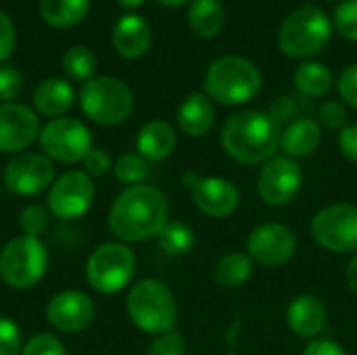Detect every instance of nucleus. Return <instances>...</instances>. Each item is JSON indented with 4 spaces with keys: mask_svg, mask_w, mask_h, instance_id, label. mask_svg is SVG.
I'll list each match as a JSON object with an SVG mask.
<instances>
[{
    "mask_svg": "<svg viewBox=\"0 0 357 355\" xmlns=\"http://www.w3.org/2000/svg\"><path fill=\"white\" fill-rule=\"evenodd\" d=\"M167 199L149 184L128 186L109 209V230L119 243H140L157 236L167 224Z\"/></svg>",
    "mask_w": 357,
    "mask_h": 355,
    "instance_id": "1",
    "label": "nucleus"
},
{
    "mask_svg": "<svg viewBox=\"0 0 357 355\" xmlns=\"http://www.w3.org/2000/svg\"><path fill=\"white\" fill-rule=\"evenodd\" d=\"M282 130L264 111H238L222 128L220 142L230 159L243 165L268 163L280 149Z\"/></svg>",
    "mask_w": 357,
    "mask_h": 355,
    "instance_id": "2",
    "label": "nucleus"
},
{
    "mask_svg": "<svg viewBox=\"0 0 357 355\" xmlns=\"http://www.w3.org/2000/svg\"><path fill=\"white\" fill-rule=\"evenodd\" d=\"M203 88L211 100L234 107L249 103L259 94L261 73L249 59L224 54L207 67Z\"/></svg>",
    "mask_w": 357,
    "mask_h": 355,
    "instance_id": "3",
    "label": "nucleus"
},
{
    "mask_svg": "<svg viewBox=\"0 0 357 355\" xmlns=\"http://www.w3.org/2000/svg\"><path fill=\"white\" fill-rule=\"evenodd\" d=\"M126 308L132 324L149 335H165L176 328L178 303L161 280L144 278L136 282L128 293Z\"/></svg>",
    "mask_w": 357,
    "mask_h": 355,
    "instance_id": "4",
    "label": "nucleus"
},
{
    "mask_svg": "<svg viewBox=\"0 0 357 355\" xmlns=\"http://www.w3.org/2000/svg\"><path fill=\"white\" fill-rule=\"evenodd\" d=\"M331 21L318 6H301L287 15L278 29V46L287 56L307 59L331 42Z\"/></svg>",
    "mask_w": 357,
    "mask_h": 355,
    "instance_id": "5",
    "label": "nucleus"
},
{
    "mask_svg": "<svg viewBox=\"0 0 357 355\" xmlns=\"http://www.w3.org/2000/svg\"><path fill=\"white\" fill-rule=\"evenodd\" d=\"M79 107L84 115L98 126H119L134 111V92L117 77L98 75L84 84Z\"/></svg>",
    "mask_w": 357,
    "mask_h": 355,
    "instance_id": "6",
    "label": "nucleus"
},
{
    "mask_svg": "<svg viewBox=\"0 0 357 355\" xmlns=\"http://www.w3.org/2000/svg\"><path fill=\"white\" fill-rule=\"evenodd\" d=\"M48 270V251L36 236H15L0 251V278L17 291L36 287Z\"/></svg>",
    "mask_w": 357,
    "mask_h": 355,
    "instance_id": "7",
    "label": "nucleus"
},
{
    "mask_svg": "<svg viewBox=\"0 0 357 355\" xmlns=\"http://www.w3.org/2000/svg\"><path fill=\"white\" fill-rule=\"evenodd\" d=\"M136 257L126 243H102L98 245L86 264L88 285L102 293L115 295L121 293L134 278Z\"/></svg>",
    "mask_w": 357,
    "mask_h": 355,
    "instance_id": "8",
    "label": "nucleus"
},
{
    "mask_svg": "<svg viewBox=\"0 0 357 355\" xmlns=\"http://www.w3.org/2000/svg\"><path fill=\"white\" fill-rule=\"evenodd\" d=\"M38 140L42 153L61 163H79L92 151V132L75 117L50 119L40 130Z\"/></svg>",
    "mask_w": 357,
    "mask_h": 355,
    "instance_id": "9",
    "label": "nucleus"
},
{
    "mask_svg": "<svg viewBox=\"0 0 357 355\" xmlns=\"http://www.w3.org/2000/svg\"><path fill=\"white\" fill-rule=\"evenodd\" d=\"M314 241L341 255H357V207L351 203H335L320 209L312 220Z\"/></svg>",
    "mask_w": 357,
    "mask_h": 355,
    "instance_id": "10",
    "label": "nucleus"
},
{
    "mask_svg": "<svg viewBox=\"0 0 357 355\" xmlns=\"http://www.w3.org/2000/svg\"><path fill=\"white\" fill-rule=\"evenodd\" d=\"M94 197L96 188L86 172H65L48 190V209L59 220H77L90 211Z\"/></svg>",
    "mask_w": 357,
    "mask_h": 355,
    "instance_id": "11",
    "label": "nucleus"
},
{
    "mask_svg": "<svg viewBox=\"0 0 357 355\" xmlns=\"http://www.w3.org/2000/svg\"><path fill=\"white\" fill-rule=\"evenodd\" d=\"M54 182V165L46 155L19 153L15 155L2 174V186L19 197H33L50 188Z\"/></svg>",
    "mask_w": 357,
    "mask_h": 355,
    "instance_id": "12",
    "label": "nucleus"
},
{
    "mask_svg": "<svg viewBox=\"0 0 357 355\" xmlns=\"http://www.w3.org/2000/svg\"><path fill=\"white\" fill-rule=\"evenodd\" d=\"M303 186V169L291 157H274L264 163L257 178V195L268 207L289 205Z\"/></svg>",
    "mask_w": 357,
    "mask_h": 355,
    "instance_id": "13",
    "label": "nucleus"
},
{
    "mask_svg": "<svg viewBox=\"0 0 357 355\" xmlns=\"http://www.w3.org/2000/svg\"><path fill=\"white\" fill-rule=\"evenodd\" d=\"M297 251V236L284 224H259L247 239V255L257 266L274 268L291 262Z\"/></svg>",
    "mask_w": 357,
    "mask_h": 355,
    "instance_id": "14",
    "label": "nucleus"
},
{
    "mask_svg": "<svg viewBox=\"0 0 357 355\" xmlns=\"http://www.w3.org/2000/svg\"><path fill=\"white\" fill-rule=\"evenodd\" d=\"M184 180H188L186 186L201 213L220 220V218L232 216L238 209L241 195H238V188L230 180L215 178V176L199 178L195 174H186Z\"/></svg>",
    "mask_w": 357,
    "mask_h": 355,
    "instance_id": "15",
    "label": "nucleus"
},
{
    "mask_svg": "<svg viewBox=\"0 0 357 355\" xmlns=\"http://www.w3.org/2000/svg\"><path fill=\"white\" fill-rule=\"evenodd\" d=\"M38 115L21 103L0 105V153H25L40 136Z\"/></svg>",
    "mask_w": 357,
    "mask_h": 355,
    "instance_id": "16",
    "label": "nucleus"
},
{
    "mask_svg": "<svg viewBox=\"0 0 357 355\" xmlns=\"http://www.w3.org/2000/svg\"><path fill=\"white\" fill-rule=\"evenodd\" d=\"M94 301L82 291H61L46 305L50 326L61 333H82L94 320Z\"/></svg>",
    "mask_w": 357,
    "mask_h": 355,
    "instance_id": "17",
    "label": "nucleus"
},
{
    "mask_svg": "<svg viewBox=\"0 0 357 355\" xmlns=\"http://www.w3.org/2000/svg\"><path fill=\"white\" fill-rule=\"evenodd\" d=\"M287 324L301 339H316L326 324V308L314 295H299L287 308Z\"/></svg>",
    "mask_w": 357,
    "mask_h": 355,
    "instance_id": "18",
    "label": "nucleus"
},
{
    "mask_svg": "<svg viewBox=\"0 0 357 355\" xmlns=\"http://www.w3.org/2000/svg\"><path fill=\"white\" fill-rule=\"evenodd\" d=\"M113 46L123 59H140L153 42L151 25L140 15H123L113 27Z\"/></svg>",
    "mask_w": 357,
    "mask_h": 355,
    "instance_id": "19",
    "label": "nucleus"
},
{
    "mask_svg": "<svg viewBox=\"0 0 357 355\" xmlns=\"http://www.w3.org/2000/svg\"><path fill=\"white\" fill-rule=\"evenodd\" d=\"M320 142H322V126L310 117H299V119H293L282 130L280 149L284 157H291L297 161L316 153Z\"/></svg>",
    "mask_w": 357,
    "mask_h": 355,
    "instance_id": "20",
    "label": "nucleus"
},
{
    "mask_svg": "<svg viewBox=\"0 0 357 355\" xmlns=\"http://www.w3.org/2000/svg\"><path fill=\"white\" fill-rule=\"evenodd\" d=\"M138 155L149 163L165 161L176 149V132L167 121L153 119L144 123L136 138Z\"/></svg>",
    "mask_w": 357,
    "mask_h": 355,
    "instance_id": "21",
    "label": "nucleus"
},
{
    "mask_svg": "<svg viewBox=\"0 0 357 355\" xmlns=\"http://www.w3.org/2000/svg\"><path fill=\"white\" fill-rule=\"evenodd\" d=\"M33 107L46 117H65V113L75 103V90L69 82L61 77H48L40 82L33 90Z\"/></svg>",
    "mask_w": 357,
    "mask_h": 355,
    "instance_id": "22",
    "label": "nucleus"
},
{
    "mask_svg": "<svg viewBox=\"0 0 357 355\" xmlns=\"http://www.w3.org/2000/svg\"><path fill=\"white\" fill-rule=\"evenodd\" d=\"M215 121V109L211 105V98L203 92H192L184 98V103L178 109V126L186 136L201 138L205 136Z\"/></svg>",
    "mask_w": 357,
    "mask_h": 355,
    "instance_id": "23",
    "label": "nucleus"
},
{
    "mask_svg": "<svg viewBox=\"0 0 357 355\" xmlns=\"http://www.w3.org/2000/svg\"><path fill=\"white\" fill-rule=\"evenodd\" d=\"M226 25V8L222 0H192L188 8V27L199 38H213Z\"/></svg>",
    "mask_w": 357,
    "mask_h": 355,
    "instance_id": "24",
    "label": "nucleus"
},
{
    "mask_svg": "<svg viewBox=\"0 0 357 355\" xmlns=\"http://www.w3.org/2000/svg\"><path fill=\"white\" fill-rule=\"evenodd\" d=\"M90 10V0H42L40 2V15L42 19L56 27V29H69L84 21V17Z\"/></svg>",
    "mask_w": 357,
    "mask_h": 355,
    "instance_id": "25",
    "label": "nucleus"
},
{
    "mask_svg": "<svg viewBox=\"0 0 357 355\" xmlns=\"http://www.w3.org/2000/svg\"><path fill=\"white\" fill-rule=\"evenodd\" d=\"M295 88L305 94V96H312V98H318V96H324L331 92L333 84H335V77H333V71L322 65V63H316V61H305L301 63L297 69H295Z\"/></svg>",
    "mask_w": 357,
    "mask_h": 355,
    "instance_id": "26",
    "label": "nucleus"
},
{
    "mask_svg": "<svg viewBox=\"0 0 357 355\" xmlns=\"http://www.w3.org/2000/svg\"><path fill=\"white\" fill-rule=\"evenodd\" d=\"M253 259L247 253L232 251L224 255L215 266V282L224 289H238L243 287L253 274Z\"/></svg>",
    "mask_w": 357,
    "mask_h": 355,
    "instance_id": "27",
    "label": "nucleus"
},
{
    "mask_svg": "<svg viewBox=\"0 0 357 355\" xmlns=\"http://www.w3.org/2000/svg\"><path fill=\"white\" fill-rule=\"evenodd\" d=\"M159 249L167 255H186L195 247V232L184 222H169L157 234Z\"/></svg>",
    "mask_w": 357,
    "mask_h": 355,
    "instance_id": "28",
    "label": "nucleus"
},
{
    "mask_svg": "<svg viewBox=\"0 0 357 355\" xmlns=\"http://www.w3.org/2000/svg\"><path fill=\"white\" fill-rule=\"evenodd\" d=\"M63 69L73 82H90L96 73V56L90 48L77 44L65 50L63 54Z\"/></svg>",
    "mask_w": 357,
    "mask_h": 355,
    "instance_id": "29",
    "label": "nucleus"
},
{
    "mask_svg": "<svg viewBox=\"0 0 357 355\" xmlns=\"http://www.w3.org/2000/svg\"><path fill=\"white\" fill-rule=\"evenodd\" d=\"M113 172L121 184L136 186V184H142V180L149 176V161H144L138 153H123L115 161Z\"/></svg>",
    "mask_w": 357,
    "mask_h": 355,
    "instance_id": "30",
    "label": "nucleus"
},
{
    "mask_svg": "<svg viewBox=\"0 0 357 355\" xmlns=\"http://www.w3.org/2000/svg\"><path fill=\"white\" fill-rule=\"evenodd\" d=\"M335 27L343 38L357 42V0H343L337 6Z\"/></svg>",
    "mask_w": 357,
    "mask_h": 355,
    "instance_id": "31",
    "label": "nucleus"
},
{
    "mask_svg": "<svg viewBox=\"0 0 357 355\" xmlns=\"http://www.w3.org/2000/svg\"><path fill=\"white\" fill-rule=\"evenodd\" d=\"M21 355H67V349L54 335L38 333L23 345Z\"/></svg>",
    "mask_w": 357,
    "mask_h": 355,
    "instance_id": "32",
    "label": "nucleus"
},
{
    "mask_svg": "<svg viewBox=\"0 0 357 355\" xmlns=\"http://www.w3.org/2000/svg\"><path fill=\"white\" fill-rule=\"evenodd\" d=\"M48 224V216L40 205H27L21 213H19V226L23 230L25 236H40L46 230Z\"/></svg>",
    "mask_w": 357,
    "mask_h": 355,
    "instance_id": "33",
    "label": "nucleus"
},
{
    "mask_svg": "<svg viewBox=\"0 0 357 355\" xmlns=\"http://www.w3.org/2000/svg\"><path fill=\"white\" fill-rule=\"evenodd\" d=\"M146 355H186V343L180 333L169 331L153 339V343L146 349Z\"/></svg>",
    "mask_w": 357,
    "mask_h": 355,
    "instance_id": "34",
    "label": "nucleus"
},
{
    "mask_svg": "<svg viewBox=\"0 0 357 355\" xmlns=\"http://www.w3.org/2000/svg\"><path fill=\"white\" fill-rule=\"evenodd\" d=\"M21 328L6 316H0V355H21Z\"/></svg>",
    "mask_w": 357,
    "mask_h": 355,
    "instance_id": "35",
    "label": "nucleus"
},
{
    "mask_svg": "<svg viewBox=\"0 0 357 355\" xmlns=\"http://www.w3.org/2000/svg\"><path fill=\"white\" fill-rule=\"evenodd\" d=\"M23 90V77L15 67L2 65L0 67V100L15 103Z\"/></svg>",
    "mask_w": 357,
    "mask_h": 355,
    "instance_id": "36",
    "label": "nucleus"
},
{
    "mask_svg": "<svg viewBox=\"0 0 357 355\" xmlns=\"http://www.w3.org/2000/svg\"><path fill=\"white\" fill-rule=\"evenodd\" d=\"M318 119L320 126H324L326 130H343L347 126V109L339 103V100H328L320 107L318 111Z\"/></svg>",
    "mask_w": 357,
    "mask_h": 355,
    "instance_id": "37",
    "label": "nucleus"
},
{
    "mask_svg": "<svg viewBox=\"0 0 357 355\" xmlns=\"http://www.w3.org/2000/svg\"><path fill=\"white\" fill-rule=\"evenodd\" d=\"M84 167H86V174L92 178V176H107L111 169H113V161L109 157V153L105 149H92L86 157H84Z\"/></svg>",
    "mask_w": 357,
    "mask_h": 355,
    "instance_id": "38",
    "label": "nucleus"
},
{
    "mask_svg": "<svg viewBox=\"0 0 357 355\" xmlns=\"http://www.w3.org/2000/svg\"><path fill=\"white\" fill-rule=\"evenodd\" d=\"M337 88H339L341 98H343L349 107L357 109V63H354V65H349V67L343 69Z\"/></svg>",
    "mask_w": 357,
    "mask_h": 355,
    "instance_id": "39",
    "label": "nucleus"
},
{
    "mask_svg": "<svg viewBox=\"0 0 357 355\" xmlns=\"http://www.w3.org/2000/svg\"><path fill=\"white\" fill-rule=\"evenodd\" d=\"M15 42H17L15 25H13L10 17L0 10V63H4L13 54Z\"/></svg>",
    "mask_w": 357,
    "mask_h": 355,
    "instance_id": "40",
    "label": "nucleus"
},
{
    "mask_svg": "<svg viewBox=\"0 0 357 355\" xmlns=\"http://www.w3.org/2000/svg\"><path fill=\"white\" fill-rule=\"evenodd\" d=\"M297 113V103L291 96H278L270 105V117L280 126V123H291V119Z\"/></svg>",
    "mask_w": 357,
    "mask_h": 355,
    "instance_id": "41",
    "label": "nucleus"
},
{
    "mask_svg": "<svg viewBox=\"0 0 357 355\" xmlns=\"http://www.w3.org/2000/svg\"><path fill=\"white\" fill-rule=\"evenodd\" d=\"M337 146H339V151H341V155H343L345 159L357 163V123L345 126V128L339 132Z\"/></svg>",
    "mask_w": 357,
    "mask_h": 355,
    "instance_id": "42",
    "label": "nucleus"
},
{
    "mask_svg": "<svg viewBox=\"0 0 357 355\" xmlns=\"http://www.w3.org/2000/svg\"><path fill=\"white\" fill-rule=\"evenodd\" d=\"M301 355H347V352L331 339H312Z\"/></svg>",
    "mask_w": 357,
    "mask_h": 355,
    "instance_id": "43",
    "label": "nucleus"
},
{
    "mask_svg": "<svg viewBox=\"0 0 357 355\" xmlns=\"http://www.w3.org/2000/svg\"><path fill=\"white\" fill-rule=\"evenodd\" d=\"M347 285L357 295V255H354V259L347 266Z\"/></svg>",
    "mask_w": 357,
    "mask_h": 355,
    "instance_id": "44",
    "label": "nucleus"
},
{
    "mask_svg": "<svg viewBox=\"0 0 357 355\" xmlns=\"http://www.w3.org/2000/svg\"><path fill=\"white\" fill-rule=\"evenodd\" d=\"M119 2V6H123V8H136V6H140L144 0H117Z\"/></svg>",
    "mask_w": 357,
    "mask_h": 355,
    "instance_id": "45",
    "label": "nucleus"
},
{
    "mask_svg": "<svg viewBox=\"0 0 357 355\" xmlns=\"http://www.w3.org/2000/svg\"><path fill=\"white\" fill-rule=\"evenodd\" d=\"M157 2H161L163 6H172V8H174V6H182V4H186L188 0H157Z\"/></svg>",
    "mask_w": 357,
    "mask_h": 355,
    "instance_id": "46",
    "label": "nucleus"
},
{
    "mask_svg": "<svg viewBox=\"0 0 357 355\" xmlns=\"http://www.w3.org/2000/svg\"><path fill=\"white\" fill-rule=\"evenodd\" d=\"M0 192H2V184H0Z\"/></svg>",
    "mask_w": 357,
    "mask_h": 355,
    "instance_id": "47",
    "label": "nucleus"
}]
</instances>
